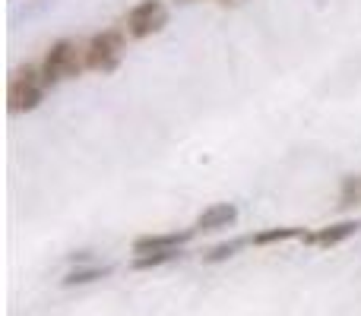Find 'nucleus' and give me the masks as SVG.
<instances>
[{
	"label": "nucleus",
	"instance_id": "nucleus-11",
	"mask_svg": "<svg viewBox=\"0 0 361 316\" xmlns=\"http://www.w3.org/2000/svg\"><path fill=\"white\" fill-rule=\"evenodd\" d=\"M175 260H184V250H165V253H146V256H133L130 269L133 272H146V269H159V266H169Z\"/></svg>",
	"mask_w": 361,
	"mask_h": 316
},
{
	"label": "nucleus",
	"instance_id": "nucleus-14",
	"mask_svg": "<svg viewBox=\"0 0 361 316\" xmlns=\"http://www.w3.org/2000/svg\"><path fill=\"white\" fill-rule=\"evenodd\" d=\"M178 4H197V0H178Z\"/></svg>",
	"mask_w": 361,
	"mask_h": 316
},
{
	"label": "nucleus",
	"instance_id": "nucleus-6",
	"mask_svg": "<svg viewBox=\"0 0 361 316\" xmlns=\"http://www.w3.org/2000/svg\"><path fill=\"white\" fill-rule=\"evenodd\" d=\"M358 231H361V218H345V222L326 225V228H317V231H307L305 244H307V247L330 250V247H339V244H345L349 237H355Z\"/></svg>",
	"mask_w": 361,
	"mask_h": 316
},
{
	"label": "nucleus",
	"instance_id": "nucleus-13",
	"mask_svg": "<svg viewBox=\"0 0 361 316\" xmlns=\"http://www.w3.org/2000/svg\"><path fill=\"white\" fill-rule=\"evenodd\" d=\"M216 4H222V6H241L244 0H216Z\"/></svg>",
	"mask_w": 361,
	"mask_h": 316
},
{
	"label": "nucleus",
	"instance_id": "nucleus-4",
	"mask_svg": "<svg viewBox=\"0 0 361 316\" xmlns=\"http://www.w3.org/2000/svg\"><path fill=\"white\" fill-rule=\"evenodd\" d=\"M165 25H169V6H165V0H140L137 6L127 10L121 29H124L127 38H133V42H146V38L159 35Z\"/></svg>",
	"mask_w": 361,
	"mask_h": 316
},
{
	"label": "nucleus",
	"instance_id": "nucleus-8",
	"mask_svg": "<svg viewBox=\"0 0 361 316\" xmlns=\"http://www.w3.org/2000/svg\"><path fill=\"white\" fill-rule=\"evenodd\" d=\"M307 228L298 225H286V228H263L254 234V247H273V244H286V241H301L305 244Z\"/></svg>",
	"mask_w": 361,
	"mask_h": 316
},
{
	"label": "nucleus",
	"instance_id": "nucleus-2",
	"mask_svg": "<svg viewBox=\"0 0 361 316\" xmlns=\"http://www.w3.org/2000/svg\"><path fill=\"white\" fill-rule=\"evenodd\" d=\"M48 80L42 73V63H25V67H16L10 73V82H6V111L10 114H29L35 111L44 101V92H48Z\"/></svg>",
	"mask_w": 361,
	"mask_h": 316
},
{
	"label": "nucleus",
	"instance_id": "nucleus-9",
	"mask_svg": "<svg viewBox=\"0 0 361 316\" xmlns=\"http://www.w3.org/2000/svg\"><path fill=\"white\" fill-rule=\"evenodd\" d=\"M247 244H254V234L222 241V244H216V247L203 250V263H206V266H219V263H225V260H231V256H238L244 247H247Z\"/></svg>",
	"mask_w": 361,
	"mask_h": 316
},
{
	"label": "nucleus",
	"instance_id": "nucleus-7",
	"mask_svg": "<svg viewBox=\"0 0 361 316\" xmlns=\"http://www.w3.org/2000/svg\"><path fill=\"white\" fill-rule=\"evenodd\" d=\"M235 222H238V206L235 203H212L197 215L193 231H197V234H212V231L231 228Z\"/></svg>",
	"mask_w": 361,
	"mask_h": 316
},
{
	"label": "nucleus",
	"instance_id": "nucleus-5",
	"mask_svg": "<svg viewBox=\"0 0 361 316\" xmlns=\"http://www.w3.org/2000/svg\"><path fill=\"white\" fill-rule=\"evenodd\" d=\"M197 237V231L184 228V231H165V234H143L130 244V253L133 256H146V253H165V250H184L187 244Z\"/></svg>",
	"mask_w": 361,
	"mask_h": 316
},
{
	"label": "nucleus",
	"instance_id": "nucleus-12",
	"mask_svg": "<svg viewBox=\"0 0 361 316\" xmlns=\"http://www.w3.org/2000/svg\"><path fill=\"white\" fill-rule=\"evenodd\" d=\"M339 209H355L361 206V174H349L339 184Z\"/></svg>",
	"mask_w": 361,
	"mask_h": 316
},
{
	"label": "nucleus",
	"instance_id": "nucleus-1",
	"mask_svg": "<svg viewBox=\"0 0 361 316\" xmlns=\"http://www.w3.org/2000/svg\"><path fill=\"white\" fill-rule=\"evenodd\" d=\"M82 70H89L86 63V44L76 38H57L42 57V73L48 80V86H61L67 80L82 76Z\"/></svg>",
	"mask_w": 361,
	"mask_h": 316
},
{
	"label": "nucleus",
	"instance_id": "nucleus-3",
	"mask_svg": "<svg viewBox=\"0 0 361 316\" xmlns=\"http://www.w3.org/2000/svg\"><path fill=\"white\" fill-rule=\"evenodd\" d=\"M124 51H127V32L124 29H105V32H95L92 38L86 42V63L92 73H114L124 61Z\"/></svg>",
	"mask_w": 361,
	"mask_h": 316
},
{
	"label": "nucleus",
	"instance_id": "nucleus-10",
	"mask_svg": "<svg viewBox=\"0 0 361 316\" xmlns=\"http://www.w3.org/2000/svg\"><path fill=\"white\" fill-rule=\"evenodd\" d=\"M114 269L111 266H99V263H92V266H76L73 272H67L61 279L63 288H76V285H89V282H99V279H108Z\"/></svg>",
	"mask_w": 361,
	"mask_h": 316
}]
</instances>
